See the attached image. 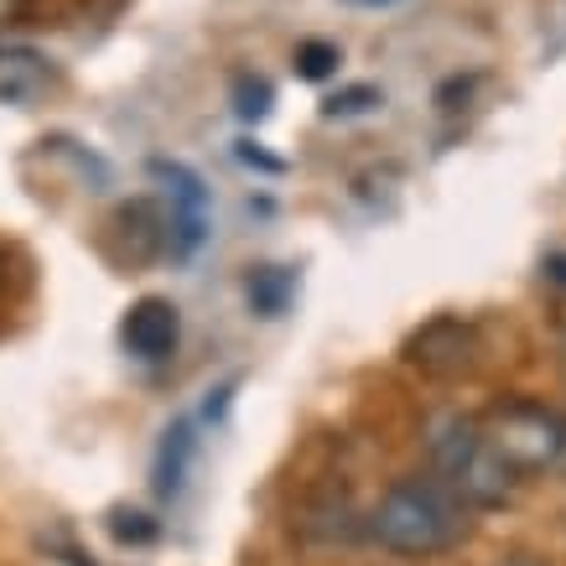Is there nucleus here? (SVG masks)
<instances>
[{"mask_svg":"<svg viewBox=\"0 0 566 566\" xmlns=\"http://www.w3.org/2000/svg\"><path fill=\"white\" fill-rule=\"evenodd\" d=\"M338 63H344V52L333 42H302L296 48V73L302 78H327V73H338Z\"/></svg>","mask_w":566,"mask_h":566,"instance_id":"9d476101","label":"nucleus"},{"mask_svg":"<svg viewBox=\"0 0 566 566\" xmlns=\"http://www.w3.org/2000/svg\"><path fill=\"white\" fill-rule=\"evenodd\" d=\"M151 182H156V223H161V240L177 260L198 255L208 244L213 229V198H208L203 177L192 172L188 161H151Z\"/></svg>","mask_w":566,"mask_h":566,"instance_id":"20e7f679","label":"nucleus"},{"mask_svg":"<svg viewBox=\"0 0 566 566\" xmlns=\"http://www.w3.org/2000/svg\"><path fill=\"white\" fill-rule=\"evenodd\" d=\"M0 281H6V250H0Z\"/></svg>","mask_w":566,"mask_h":566,"instance_id":"dca6fc26","label":"nucleus"},{"mask_svg":"<svg viewBox=\"0 0 566 566\" xmlns=\"http://www.w3.org/2000/svg\"><path fill=\"white\" fill-rule=\"evenodd\" d=\"M479 427L515 479H566V411L510 395L479 416Z\"/></svg>","mask_w":566,"mask_h":566,"instance_id":"7ed1b4c3","label":"nucleus"},{"mask_svg":"<svg viewBox=\"0 0 566 566\" xmlns=\"http://www.w3.org/2000/svg\"><path fill=\"white\" fill-rule=\"evenodd\" d=\"M364 535L390 556H447L468 541V510L437 479H395L369 504Z\"/></svg>","mask_w":566,"mask_h":566,"instance_id":"f257e3e1","label":"nucleus"},{"mask_svg":"<svg viewBox=\"0 0 566 566\" xmlns=\"http://www.w3.org/2000/svg\"><path fill=\"white\" fill-rule=\"evenodd\" d=\"M198 458V416H182L167 427L161 437V452H156V489L161 494H177L182 483H188V468Z\"/></svg>","mask_w":566,"mask_h":566,"instance_id":"0eeeda50","label":"nucleus"},{"mask_svg":"<svg viewBox=\"0 0 566 566\" xmlns=\"http://www.w3.org/2000/svg\"><path fill=\"white\" fill-rule=\"evenodd\" d=\"M265 109H271V88L260 84H250V78H240V115L244 120H260V115H265Z\"/></svg>","mask_w":566,"mask_h":566,"instance_id":"9b49d317","label":"nucleus"},{"mask_svg":"<svg viewBox=\"0 0 566 566\" xmlns=\"http://www.w3.org/2000/svg\"><path fill=\"white\" fill-rule=\"evenodd\" d=\"M27 6H32V0H0V32H6V27H17V21L27 17Z\"/></svg>","mask_w":566,"mask_h":566,"instance_id":"ddd939ff","label":"nucleus"},{"mask_svg":"<svg viewBox=\"0 0 566 566\" xmlns=\"http://www.w3.org/2000/svg\"><path fill=\"white\" fill-rule=\"evenodd\" d=\"M369 104H379L375 88H348L344 99H333V104H327V115H364Z\"/></svg>","mask_w":566,"mask_h":566,"instance_id":"f8f14e48","label":"nucleus"},{"mask_svg":"<svg viewBox=\"0 0 566 566\" xmlns=\"http://www.w3.org/2000/svg\"><path fill=\"white\" fill-rule=\"evenodd\" d=\"M494 566H541V562H531V556H504V562H494Z\"/></svg>","mask_w":566,"mask_h":566,"instance_id":"4468645a","label":"nucleus"},{"mask_svg":"<svg viewBox=\"0 0 566 566\" xmlns=\"http://www.w3.org/2000/svg\"><path fill=\"white\" fill-rule=\"evenodd\" d=\"M421 452H427V479H437L447 494L473 510H504L515 499V473L499 463V452L483 437L479 416L468 411H437L421 427Z\"/></svg>","mask_w":566,"mask_h":566,"instance_id":"f03ea898","label":"nucleus"},{"mask_svg":"<svg viewBox=\"0 0 566 566\" xmlns=\"http://www.w3.org/2000/svg\"><path fill=\"white\" fill-rule=\"evenodd\" d=\"M348 6H390V0H348Z\"/></svg>","mask_w":566,"mask_h":566,"instance_id":"2eb2a0df","label":"nucleus"},{"mask_svg":"<svg viewBox=\"0 0 566 566\" xmlns=\"http://www.w3.org/2000/svg\"><path fill=\"white\" fill-rule=\"evenodd\" d=\"M182 344V312L167 296H140L120 317V348L136 364H167Z\"/></svg>","mask_w":566,"mask_h":566,"instance_id":"39448f33","label":"nucleus"},{"mask_svg":"<svg viewBox=\"0 0 566 566\" xmlns=\"http://www.w3.org/2000/svg\"><path fill=\"white\" fill-rule=\"evenodd\" d=\"M406 359L421 369V375H463L473 364V327L463 317H437L411 338Z\"/></svg>","mask_w":566,"mask_h":566,"instance_id":"423d86ee","label":"nucleus"},{"mask_svg":"<svg viewBox=\"0 0 566 566\" xmlns=\"http://www.w3.org/2000/svg\"><path fill=\"white\" fill-rule=\"evenodd\" d=\"M42 84H48V69L36 52H0V99L27 104L42 94Z\"/></svg>","mask_w":566,"mask_h":566,"instance_id":"6e6552de","label":"nucleus"},{"mask_svg":"<svg viewBox=\"0 0 566 566\" xmlns=\"http://www.w3.org/2000/svg\"><path fill=\"white\" fill-rule=\"evenodd\" d=\"M244 292H250V307H255L260 317H281L296 296V275L286 271V265H260Z\"/></svg>","mask_w":566,"mask_h":566,"instance_id":"1a4fd4ad","label":"nucleus"}]
</instances>
